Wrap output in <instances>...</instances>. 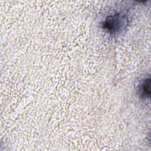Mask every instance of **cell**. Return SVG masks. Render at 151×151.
<instances>
[{
  "label": "cell",
  "instance_id": "7a4b0ae2",
  "mask_svg": "<svg viewBox=\"0 0 151 151\" xmlns=\"http://www.w3.org/2000/svg\"><path fill=\"white\" fill-rule=\"evenodd\" d=\"M139 96L144 100L149 99L150 95V76L142 79L137 86Z\"/></svg>",
  "mask_w": 151,
  "mask_h": 151
},
{
  "label": "cell",
  "instance_id": "6da1fadb",
  "mask_svg": "<svg viewBox=\"0 0 151 151\" xmlns=\"http://www.w3.org/2000/svg\"><path fill=\"white\" fill-rule=\"evenodd\" d=\"M127 17L121 12L115 11L107 15L101 23L102 28L107 33L116 35L126 28L127 24Z\"/></svg>",
  "mask_w": 151,
  "mask_h": 151
}]
</instances>
